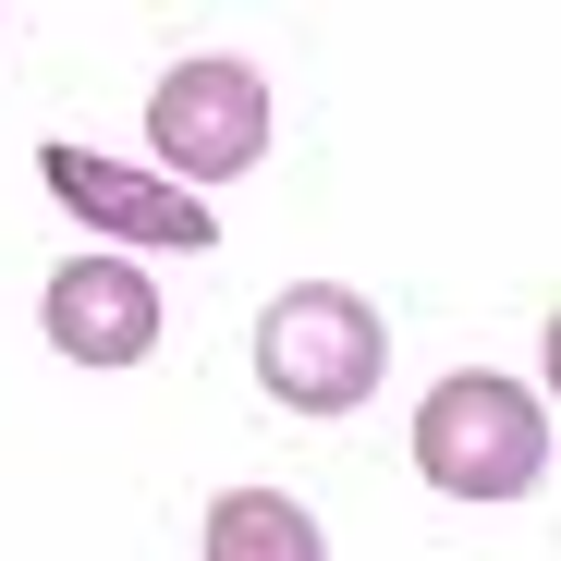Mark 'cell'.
<instances>
[{"label": "cell", "instance_id": "obj_2", "mask_svg": "<svg viewBox=\"0 0 561 561\" xmlns=\"http://www.w3.org/2000/svg\"><path fill=\"white\" fill-rule=\"evenodd\" d=\"M391 366V330L354 280H294L268 318H256V391L294 403V415H354Z\"/></svg>", "mask_w": 561, "mask_h": 561}, {"label": "cell", "instance_id": "obj_6", "mask_svg": "<svg viewBox=\"0 0 561 561\" xmlns=\"http://www.w3.org/2000/svg\"><path fill=\"white\" fill-rule=\"evenodd\" d=\"M256 549H268V561H318L330 537L280 501V489H220V501H208V561H256Z\"/></svg>", "mask_w": 561, "mask_h": 561}, {"label": "cell", "instance_id": "obj_1", "mask_svg": "<svg viewBox=\"0 0 561 561\" xmlns=\"http://www.w3.org/2000/svg\"><path fill=\"white\" fill-rule=\"evenodd\" d=\"M415 477L439 501H525L549 477V403L525 379H489V366H463L415 403Z\"/></svg>", "mask_w": 561, "mask_h": 561}, {"label": "cell", "instance_id": "obj_4", "mask_svg": "<svg viewBox=\"0 0 561 561\" xmlns=\"http://www.w3.org/2000/svg\"><path fill=\"white\" fill-rule=\"evenodd\" d=\"M37 183H49V196H61L85 232H111V244H171V256L220 244L208 196H196V183H171L159 159L123 171V159H85V147H37Z\"/></svg>", "mask_w": 561, "mask_h": 561}, {"label": "cell", "instance_id": "obj_5", "mask_svg": "<svg viewBox=\"0 0 561 561\" xmlns=\"http://www.w3.org/2000/svg\"><path fill=\"white\" fill-rule=\"evenodd\" d=\"M37 330H49L73 366H147L171 318H159V280H147L135 256H73V268H49Z\"/></svg>", "mask_w": 561, "mask_h": 561}, {"label": "cell", "instance_id": "obj_3", "mask_svg": "<svg viewBox=\"0 0 561 561\" xmlns=\"http://www.w3.org/2000/svg\"><path fill=\"white\" fill-rule=\"evenodd\" d=\"M147 159L171 171V183H232V171H256L268 159V85H256V61H171L159 73V99H147Z\"/></svg>", "mask_w": 561, "mask_h": 561}]
</instances>
